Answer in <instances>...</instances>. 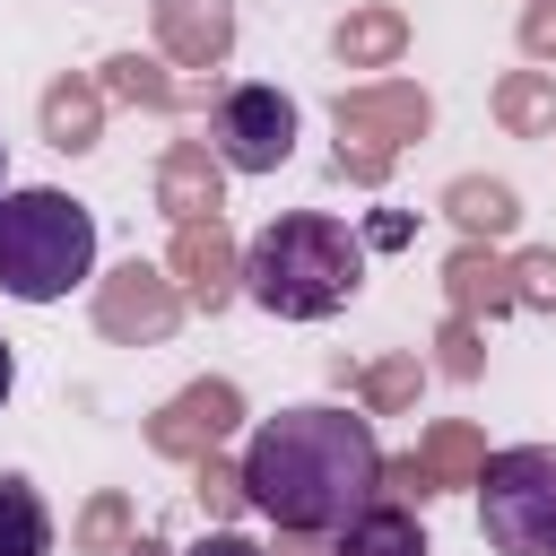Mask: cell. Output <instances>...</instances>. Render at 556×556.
<instances>
[{
	"label": "cell",
	"mask_w": 556,
	"mask_h": 556,
	"mask_svg": "<svg viewBox=\"0 0 556 556\" xmlns=\"http://www.w3.org/2000/svg\"><path fill=\"white\" fill-rule=\"evenodd\" d=\"M374 495H382V443H374L365 408L304 400V408L261 417L243 443V504L261 521H278L287 539H330Z\"/></svg>",
	"instance_id": "1"
},
{
	"label": "cell",
	"mask_w": 556,
	"mask_h": 556,
	"mask_svg": "<svg viewBox=\"0 0 556 556\" xmlns=\"http://www.w3.org/2000/svg\"><path fill=\"white\" fill-rule=\"evenodd\" d=\"M356 287H365V243L321 208H295V217L261 226L252 252H243V295L278 321H330Z\"/></svg>",
	"instance_id": "2"
},
{
	"label": "cell",
	"mask_w": 556,
	"mask_h": 556,
	"mask_svg": "<svg viewBox=\"0 0 556 556\" xmlns=\"http://www.w3.org/2000/svg\"><path fill=\"white\" fill-rule=\"evenodd\" d=\"M96 269V208L35 182L0 200V295L17 304H61Z\"/></svg>",
	"instance_id": "3"
},
{
	"label": "cell",
	"mask_w": 556,
	"mask_h": 556,
	"mask_svg": "<svg viewBox=\"0 0 556 556\" xmlns=\"http://www.w3.org/2000/svg\"><path fill=\"white\" fill-rule=\"evenodd\" d=\"M478 530L495 556H556V443L486 452L478 469Z\"/></svg>",
	"instance_id": "4"
},
{
	"label": "cell",
	"mask_w": 556,
	"mask_h": 556,
	"mask_svg": "<svg viewBox=\"0 0 556 556\" xmlns=\"http://www.w3.org/2000/svg\"><path fill=\"white\" fill-rule=\"evenodd\" d=\"M208 148H217L226 174H278L295 156V96L269 87V78L226 87L217 113H208Z\"/></svg>",
	"instance_id": "5"
},
{
	"label": "cell",
	"mask_w": 556,
	"mask_h": 556,
	"mask_svg": "<svg viewBox=\"0 0 556 556\" xmlns=\"http://www.w3.org/2000/svg\"><path fill=\"white\" fill-rule=\"evenodd\" d=\"M426 96L417 87H348L339 96V174H356V182H382V165H391V148L400 139H417L426 130Z\"/></svg>",
	"instance_id": "6"
},
{
	"label": "cell",
	"mask_w": 556,
	"mask_h": 556,
	"mask_svg": "<svg viewBox=\"0 0 556 556\" xmlns=\"http://www.w3.org/2000/svg\"><path fill=\"white\" fill-rule=\"evenodd\" d=\"M235 417H243V391H235V382H191L182 400H165V408H156L148 443H156V452H174V460H191V452H208L217 434H235Z\"/></svg>",
	"instance_id": "7"
},
{
	"label": "cell",
	"mask_w": 556,
	"mask_h": 556,
	"mask_svg": "<svg viewBox=\"0 0 556 556\" xmlns=\"http://www.w3.org/2000/svg\"><path fill=\"white\" fill-rule=\"evenodd\" d=\"M478 469H486L478 434L469 426H434L408 460H382V486L391 495H434V486H478Z\"/></svg>",
	"instance_id": "8"
},
{
	"label": "cell",
	"mask_w": 556,
	"mask_h": 556,
	"mask_svg": "<svg viewBox=\"0 0 556 556\" xmlns=\"http://www.w3.org/2000/svg\"><path fill=\"white\" fill-rule=\"evenodd\" d=\"M174 313H182V295H174L148 261H130V269L96 295V321H104L113 339H156V330H174Z\"/></svg>",
	"instance_id": "9"
},
{
	"label": "cell",
	"mask_w": 556,
	"mask_h": 556,
	"mask_svg": "<svg viewBox=\"0 0 556 556\" xmlns=\"http://www.w3.org/2000/svg\"><path fill=\"white\" fill-rule=\"evenodd\" d=\"M174 269H182V295H191V304H208V313L243 287V261H235V243H226V226H217V217H191V226L174 235Z\"/></svg>",
	"instance_id": "10"
},
{
	"label": "cell",
	"mask_w": 556,
	"mask_h": 556,
	"mask_svg": "<svg viewBox=\"0 0 556 556\" xmlns=\"http://www.w3.org/2000/svg\"><path fill=\"white\" fill-rule=\"evenodd\" d=\"M330 556H426V530H417V513L408 504H365L348 530H330Z\"/></svg>",
	"instance_id": "11"
},
{
	"label": "cell",
	"mask_w": 556,
	"mask_h": 556,
	"mask_svg": "<svg viewBox=\"0 0 556 556\" xmlns=\"http://www.w3.org/2000/svg\"><path fill=\"white\" fill-rule=\"evenodd\" d=\"M156 17H165V43H174V61H191V70H208V61H226V0H156Z\"/></svg>",
	"instance_id": "12"
},
{
	"label": "cell",
	"mask_w": 556,
	"mask_h": 556,
	"mask_svg": "<svg viewBox=\"0 0 556 556\" xmlns=\"http://www.w3.org/2000/svg\"><path fill=\"white\" fill-rule=\"evenodd\" d=\"M156 191H165V208L191 226V217H217V148H174L165 156V174H156Z\"/></svg>",
	"instance_id": "13"
},
{
	"label": "cell",
	"mask_w": 556,
	"mask_h": 556,
	"mask_svg": "<svg viewBox=\"0 0 556 556\" xmlns=\"http://www.w3.org/2000/svg\"><path fill=\"white\" fill-rule=\"evenodd\" d=\"M443 217H452L460 235H513V217H521V200H513V182H486V174H460V182L443 191Z\"/></svg>",
	"instance_id": "14"
},
{
	"label": "cell",
	"mask_w": 556,
	"mask_h": 556,
	"mask_svg": "<svg viewBox=\"0 0 556 556\" xmlns=\"http://www.w3.org/2000/svg\"><path fill=\"white\" fill-rule=\"evenodd\" d=\"M0 556H52V513L17 469H0Z\"/></svg>",
	"instance_id": "15"
},
{
	"label": "cell",
	"mask_w": 556,
	"mask_h": 556,
	"mask_svg": "<svg viewBox=\"0 0 556 556\" xmlns=\"http://www.w3.org/2000/svg\"><path fill=\"white\" fill-rule=\"evenodd\" d=\"M495 122L521 130V139L556 130V78H547V70H513V78L495 87Z\"/></svg>",
	"instance_id": "16"
},
{
	"label": "cell",
	"mask_w": 556,
	"mask_h": 556,
	"mask_svg": "<svg viewBox=\"0 0 556 556\" xmlns=\"http://www.w3.org/2000/svg\"><path fill=\"white\" fill-rule=\"evenodd\" d=\"M443 278H452V304H460V313H478V304H486V313H504V304H513V269H504V261H486V252H460Z\"/></svg>",
	"instance_id": "17"
},
{
	"label": "cell",
	"mask_w": 556,
	"mask_h": 556,
	"mask_svg": "<svg viewBox=\"0 0 556 556\" xmlns=\"http://www.w3.org/2000/svg\"><path fill=\"white\" fill-rule=\"evenodd\" d=\"M400 35H408V26H400L391 9H365V17H348L330 43H339V61H348V70H365V61H391V52H400Z\"/></svg>",
	"instance_id": "18"
},
{
	"label": "cell",
	"mask_w": 556,
	"mask_h": 556,
	"mask_svg": "<svg viewBox=\"0 0 556 556\" xmlns=\"http://www.w3.org/2000/svg\"><path fill=\"white\" fill-rule=\"evenodd\" d=\"M43 139L52 148H96V96L87 87H52L43 96Z\"/></svg>",
	"instance_id": "19"
},
{
	"label": "cell",
	"mask_w": 556,
	"mask_h": 556,
	"mask_svg": "<svg viewBox=\"0 0 556 556\" xmlns=\"http://www.w3.org/2000/svg\"><path fill=\"white\" fill-rule=\"evenodd\" d=\"M104 87H113V96H139V104H174V78H165L156 61H139V52H122Z\"/></svg>",
	"instance_id": "20"
},
{
	"label": "cell",
	"mask_w": 556,
	"mask_h": 556,
	"mask_svg": "<svg viewBox=\"0 0 556 556\" xmlns=\"http://www.w3.org/2000/svg\"><path fill=\"white\" fill-rule=\"evenodd\" d=\"M513 304L556 313V252H521V261H513Z\"/></svg>",
	"instance_id": "21"
},
{
	"label": "cell",
	"mask_w": 556,
	"mask_h": 556,
	"mask_svg": "<svg viewBox=\"0 0 556 556\" xmlns=\"http://www.w3.org/2000/svg\"><path fill=\"white\" fill-rule=\"evenodd\" d=\"M78 547H113V556H122V495H96V504H87Z\"/></svg>",
	"instance_id": "22"
},
{
	"label": "cell",
	"mask_w": 556,
	"mask_h": 556,
	"mask_svg": "<svg viewBox=\"0 0 556 556\" xmlns=\"http://www.w3.org/2000/svg\"><path fill=\"white\" fill-rule=\"evenodd\" d=\"M200 504H208V513H235V504H243V469L200 460Z\"/></svg>",
	"instance_id": "23"
},
{
	"label": "cell",
	"mask_w": 556,
	"mask_h": 556,
	"mask_svg": "<svg viewBox=\"0 0 556 556\" xmlns=\"http://www.w3.org/2000/svg\"><path fill=\"white\" fill-rule=\"evenodd\" d=\"M365 391H374V408H400V400L417 391V365H382V374H374Z\"/></svg>",
	"instance_id": "24"
},
{
	"label": "cell",
	"mask_w": 556,
	"mask_h": 556,
	"mask_svg": "<svg viewBox=\"0 0 556 556\" xmlns=\"http://www.w3.org/2000/svg\"><path fill=\"white\" fill-rule=\"evenodd\" d=\"M521 52H556V0H530V17H521Z\"/></svg>",
	"instance_id": "25"
},
{
	"label": "cell",
	"mask_w": 556,
	"mask_h": 556,
	"mask_svg": "<svg viewBox=\"0 0 556 556\" xmlns=\"http://www.w3.org/2000/svg\"><path fill=\"white\" fill-rule=\"evenodd\" d=\"M443 365H452V374H478V339H469V313L443 330Z\"/></svg>",
	"instance_id": "26"
},
{
	"label": "cell",
	"mask_w": 556,
	"mask_h": 556,
	"mask_svg": "<svg viewBox=\"0 0 556 556\" xmlns=\"http://www.w3.org/2000/svg\"><path fill=\"white\" fill-rule=\"evenodd\" d=\"M191 556H261V547H252V539H243V530H208V539H200V547H191Z\"/></svg>",
	"instance_id": "27"
},
{
	"label": "cell",
	"mask_w": 556,
	"mask_h": 556,
	"mask_svg": "<svg viewBox=\"0 0 556 556\" xmlns=\"http://www.w3.org/2000/svg\"><path fill=\"white\" fill-rule=\"evenodd\" d=\"M9 382H17V356H9V339H0V400H9Z\"/></svg>",
	"instance_id": "28"
},
{
	"label": "cell",
	"mask_w": 556,
	"mask_h": 556,
	"mask_svg": "<svg viewBox=\"0 0 556 556\" xmlns=\"http://www.w3.org/2000/svg\"><path fill=\"white\" fill-rule=\"evenodd\" d=\"M122 556H165V547H156V539H130V547H122Z\"/></svg>",
	"instance_id": "29"
},
{
	"label": "cell",
	"mask_w": 556,
	"mask_h": 556,
	"mask_svg": "<svg viewBox=\"0 0 556 556\" xmlns=\"http://www.w3.org/2000/svg\"><path fill=\"white\" fill-rule=\"evenodd\" d=\"M0 200H9V148H0Z\"/></svg>",
	"instance_id": "30"
}]
</instances>
